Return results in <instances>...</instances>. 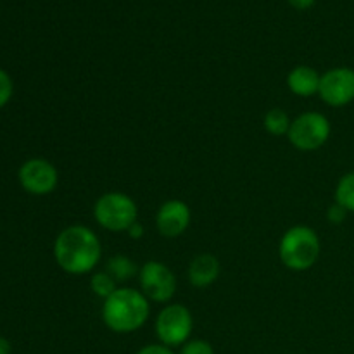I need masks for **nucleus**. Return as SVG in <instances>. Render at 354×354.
<instances>
[{
	"label": "nucleus",
	"mask_w": 354,
	"mask_h": 354,
	"mask_svg": "<svg viewBox=\"0 0 354 354\" xmlns=\"http://www.w3.org/2000/svg\"><path fill=\"white\" fill-rule=\"evenodd\" d=\"M102 248L95 232L83 225H71L55 237L54 258L69 275L90 273L100 261Z\"/></svg>",
	"instance_id": "1"
},
{
	"label": "nucleus",
	"mask_w": 354,
	"mask_h": 354,
	"mask_svg": "<svg viewBox=\"0 0 354 354\" xmlns=\"http://www.w3.org/2000/svg\"><path fill=\"white\" fill-rule=\"evenodd\" d=\"M151 315L149 299L140 290L116 289L107 299H104L102 320L114 334H131L147 324Z\"/></svg>",
	"instance_id": "2"
},
{
	"label": "nucleus",
	"mask_w": 354,
	"mask_h": 354,
	"mask_svg": "<svg viewBox=\"0 0 354 354\" xmlns=\"http://www.w3.org/2000/svg\"><path fill=\"white\" fill-rule=\"evenodd\" d=\"M322 244L317 232L306 225H296L283 234L279 245L280 261L292 272H304L320 258Z\"/></svg>",
	"instance_id": "3"
},
{
	"label": "nucleus",
	"mask_w": 354,
	"mask_h": 354,
	"mask_svg": "<svg viewBox=\"0 0 354 354\" xmlns=\"http://www.w3.org/2000/svg\"><path fill=\"white\" fill-rule=\"evenodd\" d=\"M93 216L109 232H124L137 221L138 207L130 196L123 192H107L97 199Z\"/></svg>",
	"instance_id": "4"
},
{
	"label": "nucleus",
	"mask_w": 354,
	"mask_h": 354,
	"mask_svg": "<svg viewBox=\"0 0 354 354\" xmlns=\"http://www.w3.org/2000/svg\"><path fill=\"white\" fill-rule=\"evenodd\" d=\"M192 330V313L183 304H168L165 310L159 311L156 318V335L159 344H165L171 349L178 346L182 348L187 341H190Z\"/></svg>",
	"instance_id": "5"
},
{
	"label": "nucleus",
	"mask_w": 354,
	"mask_h": 354,
	"mask_svg": "<svg viewBox=\"0 0 354 354\" xmlns=\"http://www.w3.org/2000/svg\"><path fill=\"white\" fill-rule=\"evenodd\" d=\"M330 121L322 113H304L290 123L289 137L290 144L303 152H311L327 144L330 137Z\"/></svg>",
	"instance_id": "6"
},
{
	"label": "nucleus",
	"mask_w": 354,
	"mask_h": 354,
	"mask_svg": "<svg viewBox=\"0 0 354 354\" xmlns=\"http://www.w3.org/2000/svg\"><path fill=\"white\" fill-rule=\"evenodd\" d=\"M142 294L152 303H169L176 294V277L159 261H147L138 270Z\"/></svg>",
	"instance_id": "7"
},
{
	"label": "nucleus",
	"mask_w": 354,
	"mask_h": 354,
	"mask_svg": "<svg viewBox=\"0 0 354 354\" xmlns=\"http://www.w3.org/2000/svg\"><path fill=\"white\" fill-rule=\"evenodd\" d=\"M21 187L31 196H48L59 183L57 168L44 158L28 159L17 171Z\"/></svg>",
	"instance_id": "8"
},
{
	"label": "nucleus",
	"mask_w": 354,
	"mask_h": 354,
	"mask_svg": "<svg viewBox=\"0 0 354 354\" xmlns=\"http://www.w3.org/2000/svg\"><path fill=\"white\" fill-rule=\"evenodd\" d=\"M318 95L330 107H344L351 104L354 100V69L341 66L322 75Z\"/></svg>",
	"instance_id": "9"
},
{
	"label": "nucleus",
	"mask_w": 354,
	"mask_h": 354,
	"mask_svg": "<svg viewBox=\"0 0 354 354\" xmlns=\"http://www.w3.org/2000/svg\"><path fill=\"white\" fill-rule=\"evenodd\" d=\"M190 220H192V213H190V207L187 206V203L171 199L161 204L158 216H156V225H158V230L162 237L175 239L185 234L187 228L190 227Z\"/></svg>",
	"instance_id": "10"
},
{
	"label": "nucleus",
	"mask_w": 354,
	"mask_h": 354,
	"mask_svg": "<svg viewBox=\"0 0 354 354\" xmlns=\"http://www.w3.org/2000/svg\"><path fill=\"white\" fill-rule=\"evenodd\" d=\"M221 266L216 256L213 254H199L192 259L189 266V282L197 289H204L214 283L220 277Z\"/></svg>",
	"instance_id": "11"
},
{
	"label": "nucleus",
	"mask_w": 354,
	"mask_h": 354,
	"mask_svg": "<svg viewBox=\"0 0 354 354\" xmlns=\"http://www.w3.org/2000/svg\"><path fill=\"white\" fill-rule=\"evenodd\" d=\"M322 75L310 66H296L287 76V86L299 97H311L320 90Z\"/></svg>",
	"instance_id": "12"
},
{
	"label": "nucleus",
	"mask_w": 354,
	"mask_h": 354,
	"mask_svg": "<svg viewBox=\"0 0 354 354\" xmlns=\"http://www.w3.org/2000/svg\"><path fill=\"white\" fill-rule=\"evenodd\" d=\"M107 273H109L116 282L118 280L123 282V280H130L137 275V265H135L128 256H113V258L107 261Z\"/></svg>",
	"instance_id": "13"
},
{
	"label": "nucleus",
	"mask_w": 354,
	"mask_h": 354,
	"mask_svg": "<svg viewBox=\"0 0 354 354\" xmlns=\"http://www.w3.org/2000/svg\"><path fill=\"white\" fill-rule=\"evenodd\" d=\"M265 128L270 135L273 137H283V135L289 133L290 128V118L289 114L283 109H270L268 113L265 114Z\"/></svg>",
	"instance_id": "14"
},
{
	"label": "nucleus",
	"mask_w": 354,
	"mask_h": 354,
	"mask_svg": "<svg viewBox=\"0 0 354 354\" xmlns=\"http://www.w3.org/2000/svg\"><path fill=\"white\" fill-rule=\"evenodd\" d=\"M335 203L344 207L348 213H354V171L339 180L335 187Z\"/></svg>",
	"instance_id": "15"
},
{
	"label": "nucleus",
	"mask_w": 354,
	"mask_h": 354,
	"mask_svg": "<svg viewBox=\"0 0 354 354\" xmlns=\"http://www.w3.org/2000/svg\"><path fill=\"white\" fill-rule=\"evenodd\" d=\"M90 289H92V292L95 294V296L107 299V297L118 289L116 280H114L107 272H99L95 273V275H92V279H90Z\"/></svg>",
	"instance_id": "16"
},
{
	"label": "nucleus",
	"mask_w": 354,
	"mask_h": 354,
	"mask_svg": "<svg viewBox=\"0 0 354 354\" xmlns=\"http://www.w3.org/2000/svg\"><path fill=\"white\" fill-rule=\"evenodd\" d=\"M12 93H14L12 78H10V75L6 71V69L0 68V109H3V107L10 102Z\"/></svg>",
	"instance_id": "17"
},
{
	"label": "nucleus",
	"mask_w": 354,
	"mask_h": 354,
	"mask_svg": "<svg viewBox=\"0 0 354 354\" xmlns=\"http://www.w3.org/2000/svg\"><path fill=\"white\" fill-rule=\"evenodd\" d=\"M180 354H214L213 346L203 339H190L180 348Z\"/></svg>",
	"instance_id": "18"
},
{
	"label": "nucleus",
	"mask_w": 354,
	"mask_h": 354,
	"mask_svg": "<svg viewBox=\"0 0 354 354\" xmlns=\"http://www.w3.org/2000/svg\"><path fill=\"white\" fill-rule=\"evenodd\" d=\"M346 214H348V211H346L342 206H339L337 203L332 204V206L328 207V211H327L328 221H330V223H335V225L342 223V221L346 220Z\"/></svg>",
	"instance_id": "19"
},
{
	"label": "nucleus",
	"mask_w": 354,
	"mask_h": 354,
	"mask_svg": "<svg viewBox=\"0 0 354 354\" xmlns=\"http://www.w3.org/2000/svg\"><path fill=\"white\" fill-rule=\"evenodd\" d=\"M137 354H175L171 348L165 344H149L144 346L140 351H137Z\"/></svg>",
	"instance_id": "20"
},
{
	"label": "nucleus",
	"mask_w": 354,
	"mask_h": 354,
	"mask_svg": "<svg viewBox=\"0 0 354 354\" xmlns=\"http://www.w3.org/2000/svg\"><path fill=\"white\" fill-rule=\"evenodd\" d=\"M287 2H289L290 6L294 7V9L306 10V9H311V7L315 6V2H317V0H287Z\"/></svg>",
	"instance_id": "21"
},
{
	"label": "nucleus",
	"mask_w": 354,
	"mask_h": 354,
	"mask_svg": "<svg viewBox=\"0 0 354 354\" xmlns=\"http://www.w3.org/2000/svg\"><path fill=\"white\" fill-rule=\"evenodd\" d=\"M128 234H130L131 239H142V235H144V227H142L140 221H135L133 225H131L130 228H128Z\"/></svg>",
	"instance_id": "22"
},
{
	"label": "nucleus",
	"mask_w": 354,
	"mask_h": 354,
	"mask_svg": "<svg viewBox=\"0 0 354 354\" xmlns=\"http://www.w3.org/2000/svg\"><path fill=\"white\" fill-rule=\"evenodd\" d=\"M10 353H12V346H10V342L7 341L6 337L0 335V354H10Z\"/></svg>",
	"instance_id": "23"
}]
</instances>
